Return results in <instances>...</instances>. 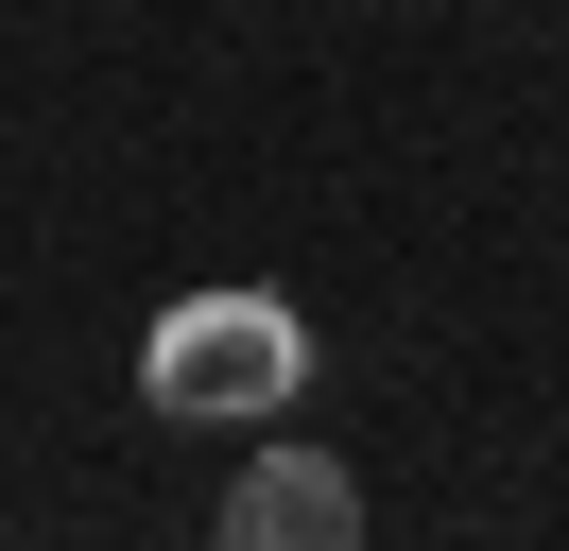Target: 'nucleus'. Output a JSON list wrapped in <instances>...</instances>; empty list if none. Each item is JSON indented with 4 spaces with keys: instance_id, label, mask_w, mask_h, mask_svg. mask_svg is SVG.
I'll return each mask as SVG.
<instances>
[{
    "instance_id": "f03ea898",
    "label": "nucleus",
    "mask_w": 569,
    "mask_h": 551,
    "mask_svg": "<svg viewBox=\"0 0 569 551\" xmlns=\"http://www.w3.org/2000/svg\"><path fill=\"white\" fill-rule=\"evenodd\" d=\"M208 551H362V482L328 465V448H242Z\"/></svg>"
},
{
    "instance_id": "f257e3e1",
    "label": "nucleus",
    "mask_w": 569,
    "mask_h": 551,
    "mask_svg": "<svg viewBox=\"0 0 569 551\" xmlns=\"http://www.w3.org/2000/svg\"><path fill=\"white\" fill-rule=\"evenodd\" d=\"M139 397L173 413V431H277V413L311 397V328H293V293H190L173 328L139 344Z\"/></svg>"
}]
</instances>
